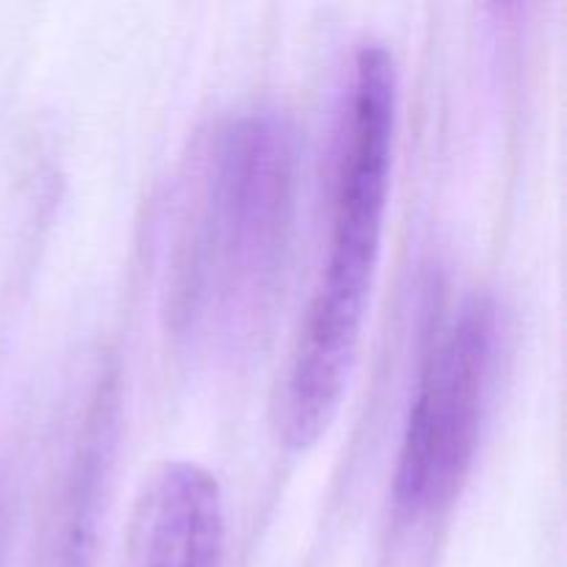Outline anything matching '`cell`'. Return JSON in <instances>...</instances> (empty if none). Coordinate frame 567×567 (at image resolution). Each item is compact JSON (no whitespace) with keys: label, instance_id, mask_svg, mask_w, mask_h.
<instances>
[{"label":"cell","instance_id":"cell-1","mask_svg":"<svg viewBox=\"0 0 567 567\" xmlns=\"http://www.w3.org/2000/svg\"><path fill=\"white\" fill-rule=\"evenodd\" d=\"M293 210L291 120L260 105L221 122L194 161L166 277V319L188 352L255 347L282 291Z\"/></svg>","mask_w":567,"mask_h":567},{"label":"cell","instance_id":"cell-2","mask_svg":"<svg viewBox=\"0 0 567 567\" xmlns=\"http://www.w3.org/2000/svg\"><path fill=\"white\" fill-rule=\"evenodd\" d=\"M396 116V59L382 42L360 44L338 127L327 264L277 402V424L291 449L313 446L347 393L385 238Z\"/></svg>","mask_w":567,"mask_h":567},{"label":"cell","instance_id":"cell-3","mask_svg":"<svg viewBox=\"0 0 567 567\" xmlns=\"http://www.w3.org/2000/svg\"><path fill=\"white\" fill-rule=\"evenodd\" d=\"M498 352V308L465 299L432 347L410 404L393 474V502L408 518L446 507L480 446Z\"/></svg>","mask_w":567,"mask_h":567},{"label":"cell","instance_id":"cell-4","mask_svg":"<svg viewBox=\"0 0 567 567\" xmlns=\"http://www.w3.org/2000/svg\"><path fill=\"white\" fill-rule=\"evenodd\" d=\"M136 567H221L225 502L210 471L166 463L150 476L133 513Z\"/></svg>","mask_w":567,"mask_h":567},{"label":"cell","instance_id":"cell-5","mask_svg":"<svg viewBox=\"0 0 567 567\" xmlns=\"http://www.w3.org/2000/svg\"><path fill=\"white\" fill-rule=\"evenodd\" d=\"M116 421L120 399L114 380H100L83 410L55 491L50 515V567H94L116 449Z\"/></svg>","mask_w":567,"mask_h":567}]
</instances>
